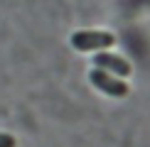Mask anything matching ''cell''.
<instances>
[{
	"label": "cell",
	"instance_id": "6da1fadb",
	"mask_svg": "<svg viewBox=\"0 0 150 147\" xmlns=\"http://www.w3.org/2000/svg\"><path fill=\"white\" fill-rule=\"evenodd\" d=\"M116 37L111 32H98V29H81V32L71 34V47L79 52H93V49H106L113 47Z\"/></svg>",
	"mask_w": 150,
	"mask_h": 147
},
{
	"label": "cell",
	"instance_id": "7a4b0ae2",
	"mask_svg": "<svg viewBox=\"0 0 150 147\" xmlns=\"http://www.w3.org/2000/svg\"><path fill=\"white\" fill-rule=\"evenodd\" d=\"M89 78H91V83L96 86L98 91H103V93H108V96H126L128 93V86L121 83V81H116V78L111 76L108 71H103V69L91 71Z\"/></svg>",
	"mask_w": 150,
	"mask_h": 147
},
{
	"label": "cell",
	"instance_id": "3957f363",
	"mask_svg": "<svg viewBox=\"0 0 150 147\" xmlns=\"http://www.w3.org/2000/svg\"><path fill=\"white\" fill-rule=\"evenodd\" d=\"M96 66H101L103 71H113V74H121V76L130 74V64H128L126 59L116 57V54H98V57H96Z\"/></svg>",
	"mask_w": 150,
	"mask_h": 147
},
{
	"label": "cell",
	"instance_id": "277c9868",
	"mask_svg": "<svg viewBox=\"0 0 150 147\" xmlns=\"http://www.w3.org/2000/svg\"><path fill=\"white\" fill-rule=\"evenodd\" d=\"M15 137L12 135H5V132H0V147H15Z\"/></svg>",
	"mask_w": 150,
	"mask_h": 147
}]
</instances>
